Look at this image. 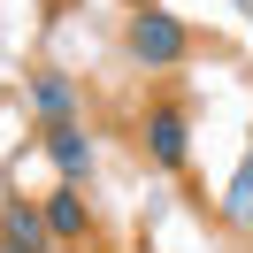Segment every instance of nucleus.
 <instances>
[{
    "mask_svg": "<svg viewBox=\"0 0 253 253\" xmlns=\"http://www.w3.org/2000/svg\"><path fill=\"white\" fill-rule=\"evenodd\" d=\"M130 8H161V0H130Z\"/></svg>",
    "mask_w": 253,
    "mask_h": 253,
    "instance_id": "0eeeda50",
    "label": "nucleus"
},
{
    "mask_svg": "<svg viewBox=\"0 0 253 253\" xmlns=\"http://www.w3.org/2000/svg\"><path fill=\"white\" fill-rule=\"evenodd\" d=\"M46 238H54L46 230V207H23L16 200L8 215H0V246H8V253H46Z\"/></svg>",
    "mask_w": 253,
    "mask_h": 253,
    "instance_id": "7ed1b4c3",
    "label": "nucleus"
},
{
    "mask_svg": "<svg viewBox=\"0 0 253 253\" xmlns=\"http://www.w3.org/2000/svg\"><path fill=\"white\" fill-rule=\"evenodd\" d=\"M146 154H154V169H184V108L176 100L146 108Z\"/></svg>",
    "mask_w": 253,
    "mask_h": 253,
    "instance_id": "f03ea898",
    "label": "nucleus"
},
{
    "mask_svg": "<svg viewBox=\"0 0 253 253\" xmlns=\"http://www.w3.org/2000/svg\"><path fill=\"white\" fill-rule=\"evenodd\" d=\"M31 100H39V115H46V123H77V92H69L62 77H39Z\"/></svg>",
    "mask_w": 253,
    "mask_h": 253,
    "instance_id": "423d86ee",
    "label": "nucleus"
},
{
    "mask_svg": "<svg viewBox=\"0 0 253 253\" xmlns=\"http://www.w3.org/2000/svg\"><path fill=\"white\" fill-rule=\"evenodd\" d=\"M46 154H54V169H62L69 184H77V176L92 169V138H84L77 123H54V130H46Z\"/></svg>",
    "mask_w": 253,
    "mask_h": 253,
    "instance_id": "39448f33",
    "label": "nucleus"
},
{
    "mask_svg": "<svg viewBox=\"0 0 253 253\" xmlns=\"http://www.w3.org/2000/svg\"><path fill=\"white\" fill-rule=\"evenodd\" d=\"M46 230L62 238V246H77V238L92 230V207H84V192H77V184H62V192L46 200Z\"/></svg>",
    "mask_w": 253,
    "mask_h": 253,
    "instance_id": "20e7f679",
    "label": "nucleus"
},
{
    "mask_svg": "<svg viewBox=\"0 0 253 253\" xmlns=\"http://www.w3.org/2000/svg\"><path fill=\"white\" fill-rule=\"evenodd\" d=\"M130 54H138L146 69H176L192 54V31L169 16V8H138V16H130Z\"/></svg>",
    "mask_w": 253,
    "mask_h": 253,
    "instance_id": "f257e3e1",
    "label": "nucleus"
},
{
    "mask_svg": "<svg viewBox=\"0 0 253 253\" xmlns=\"http://www.w3.org/2000/svg\"><path fill=\"white\" fill-rule=\"evenodd\" d=\"M246 184H253V169H246ZM246 200H253V192H246Z\"/></svg>",
    "mask_w": 253,
    "mask_h": 253,
    "instance_id": "6e6552de",
    "label": "nucleus"
}]
</instances>
